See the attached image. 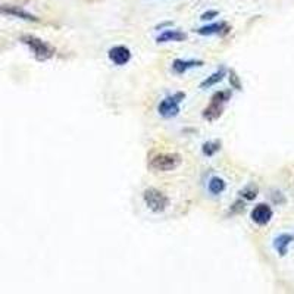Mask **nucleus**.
Segmentation results:
<instances>
[{
	"label": "nucleus",
	"mask_w": 294,
	"mask_h": 294,
	"mask_svg": "<svg viewBox=\"0 0 294 294\" xmlns=\"http://www.w3.org/2000/svg\"><path fill=\"white\" fill-rule=\"evenodd\" d=\"M273 217V212L272 209L269 205H266V203H259L258 206L253 207V210H251L250 213V218L251 221L256 224V225H266V224H269V221L272 219Z\"/></svg>",
	"instance_id": "6"
},
{
	"label": "nucleus",
	"mask_w": 294,
	"mask_h": 294,
	"mask_svg": "<svg viewBox=\"0 0 294 294\" xmlns=\"http://www.w3.org/2000/svg\"><path fill=\"white\" fill-rule=\"evenodd\" d=\"M241 210H244V203L241 202V200H237L234 205H232V207H231V215H234V213H239V212H241Z\"/></svg>",
	"instance_id": "19"
},
{
	"label": "nucleus",
	"mask_w": 294,
	"mask_h": 294,
	"mask_svg": "<svg viewBox=\"0 0 294 294\" xmlns=\"http://www.w3.org/2000/svg\"><path fill=\"white\" fill-rule=\"evenodd\" d=\"M229 99H231V91H217L210 100H215V102H219V103L225 105Z\"/></svg>",
	"instance_id": "17"
},
{
	"label": "nucleus",
	"mask_w": 294,
	"mask_h": 294,
	"mask_svg": "<svg viewBox=\"0 0 294 294\" xmlns=\"http://www.w3.org/2000/svg\"><path fill=\"white\" fill-rule=\"evenodd\" d=\"M21 42L25 44V46L30 47L31 53H33L34 57H35L37 61L44 62V61H49L50 57H53V55H55V49L49 43L43 42L42 38L35 37V35L25 34V35H22L21 37Z\"/></svg>",
	"instance_id": "1"
},
{
	"label": "nucleus",
	"mask_w": 294,
	"mask_h": 294,
	"mask_svg": "<svg viewBox=\"0 0 294 294\" xmlns=\"http://www.w3.org/2000/svg\"><path fill=\"white\" fill-rule=\"evenodd\" d=\"M205 62L203 61H184V59H175L172 62V71L175 74L181 75L185 74L188 69H193V68H199V66H203Z\"/></svg>",
	"instance_id": "10"
},
{
	"label": "nucleus",
	"mask_w": 294,
	"mask_h": 294,
	"mask_svg": "<svg viewBox=\"0 0 294 294\" xmlns=\"http://www.w3.org/2000/svg\"><path fill=\"white\" fill-rule=\"evenodd\" d=\"M187 40V34L183 31H178V30H166L161 35H158L156 42L158 43H180V42H184Z\"/></svg>",
	"instance_id": "11"
},
{
	"label": "nucleus",
	"mask_w": 294,
	"mask_h": 294,
	"mask_svg": "<svg viewBox=\"0 0 294 294\" xmlns=\"http://www.w3.org/2000/svg\"><path fill=\"white\" fill-rule=\"evenodd\" d=\"M219 150H221V142H218V140L207 142L202 146V152H203V154L207 156V158H210V156L217 154Z\"/></svg>",
	"instance_id": "15"
},
{
	"label": "nucleus",
	"mask_w": 294,
	"mask_h": 294,
	"mask_svg": "<svg viewBox=\"0 0 294 294\" xmlns=\"http://www.w3.org/2000/svg\"><path fill=\"white\" fill-rule=\"evenodd\" d=\"M108 57H109L110 62L116 66H124L131 61V50L127 46L118 44V46L110 47L109 52H108Z\"/></svg>",
	"instance_id": "5"
},
{
	"label": "nucleus",
	"mask_w": 294,
	"mask_h": 294,
	"mask_svg": "<svg viewBox=\"0 0 294 294\" xmlns=\"http://www.w3.org/2000/svg\"><path fill=\"white\" fill-rule=\"evenodd\" d=\"M0 13L2 15H9V16H15L24 21L28 22H40V18H37L35 15L30 13V12L24 11L19 6H12V5H0Z\"/></svg>",
	"instance_id": "7"
},
{
	"label": "nucleus",
	"mask_w": 294,
	"mask_h": 294,
	"mask_svg": "<svg viewBox=\"0 0 294 294\" xmlns=\"http://www.w3.org/2000/svg\"><path fill=\"white\" fill-rule=\"evenodd\" d=\"M240 196L243 197V199H246V200H254L256 196H258V187L253 184L247 185L246 188H243L240 191Z\"/></svg>",
	"instance_id": "16"
},
{
	"label": "nucleus",
	"mask_w": 294,
	"mask_h": 294,
	"mask_svg": "<svg viewBox=\"0 0 294 294\" xmlns=\"http://www.w3.org/2000/svg\"><path fill=\"white\" fill-rule=\"evenodd\" d=\"M143 200L153 213H162L169 206V199L154 187H149L143 191Z\"/></svg>",
	"instance_id": "2"
},
{
	"label": "nucleus",
	"mask_w": 294,
	"mask_h": 294,
	"mask_svg": "<svg viewBox=\"0 0 294 294\" xmlns=\"http://www.w3.org/2000/svg\"><path fill=\"white\" fill-rule=\"evenodd\" d=\"M229 31H231V27L227 22H215V24H210V25L196 30L199 35H225Z\"/></svg>",
	"instance_id": "8"
},
{
	"label": "nucleus",
	"mask_w": 294,
	"mask_h": 294,
	"mask_svg": "<svg viewBox=\"0 0 294 294\" xmlns=\"http://www.w3.org/2000/svg\"><path fill=\"white\" fill-rule=\"evenodd\" d=\"M293 241V232H283V234H280L278 237H275V240H273V249L283 258V256H285L288 253V247L291 246Z\"/></svg>",
	"instance_id": "9"
},
{
	"label": "nucleus",
	"mask_w": 294,
	"mask_h": 294,
	"mask_svg": "<svg viewBox=\"0 0 294 294\" xmlns=\"http://www.w3.org/2000/svg\"><path fill=\"white\" fill-rule=\"evenodd\" d=\"M215 16H218V11H209V12H206V13H203L200 19L207 21V19H213Z\"/></svg>",
	"instance_id": "20"
},
{
	"label": "nucleus",
	"mask_w": 294,
	"mask_h": 294,
	"mask_svg": "<svg viewBox=\"0 0 294 294\" xmlns=\"http://www.w3.org/2000/svg\"><path fill=\"white\" fill-rule=\"evenodd\" d=\"M227 74V71H225V68H221L219 71L217 72H213L210 76H207L205 81H202V84H200V88H209V87H213V86H217L218 83H221L222 80H224V76Z\"/></svg>",
	"instance_id": "14"
},
{
	"label": "nucleus",
	"mask_w": 294,
	"mask_h": 294,
	"mask_svg": "<svg viewBox=\"0 0 294 294\" xmlns=\"http://www.w3.org/2000/svg\"><path fill=\"white\" fill-rule=\"evenodd\" d=\"M225 188H227V183H225L222 178H219V177H212V178L209 180L207 190H209L210 194L219 196V194H222V193L225 191Z\"/></svg>",
	"instance_id": "13"
},
{
	"label": "nucleus",
	"mask_w": 294,
	"mask_h": 294,
	"mask_svg": "<svg viewBox=\"0 0 294 294\" xmlns=\"http://www.w3.org/2000/svg\"><path fill=\"white\" fill-rule=\"evenodd\" d=\"M229 83H231V87H234L236 90H241V83H240V78L237 75L236 71H229Z\"/></svg>",
	"instance_id": "18"
},
{
	"label": "nucleus",
	"mask_w": 294,
	"mask_h": 294,
	"mask_svg": "<svg viewBox=\"0 0 294 294\" xmlns=\"http://www.w3.org/2000/svg\"><path fill=\"white\" fill-rule=\"evenodd\" d=\"M181 164V156L177 153H165V154H156L149 162V166L154 171L169 172L174 171Z\"/></svg>",
	"instance_id": "3"
},
{
	"label": "nucleus",
	"mask_w": 294,
	"mask_h": 294,
	"mask_svg": "<svg viewBox=\"0 0 294 294\" xmlns=\"http://www.w3.org/2000/svg\"><path fill=\"white\" fill-rule=\"evenodd\" d=\"M184 99L185 93H181V91L175 93V94L169 96V97H165L164 100L159 103V106H158L159 115L166 118V120L177 116V115L180 113V103H181Z\"/></svg>",
	"instance_id": "4"
},
{
	"label": "nucleus",
	"mask_w": 294,
	"mask_h": 294,
	"mask_svg": "<svg viewBox=\"0 0 294 294\" xmlns=\"http://www.w3.org/2000/svg\"><path fill=\"white\" fill-rule=\"evenodd\" d=\"M222 110H224V105L219 103V102H215V100H210L209 106L205 108L203 110V118L207 121H217L222 115Z\"/></svg>",
	"instance_id": "12"
}]
</instances>
